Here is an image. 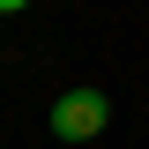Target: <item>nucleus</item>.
<instances>
[{"instance_id": "1", "label": "nucleus", "mask_w": 149, "mask_h": 149, "mask_svg": "<svg viewBox=\"0 0 149 149\" xmlns=\"http://www.w3.org/2000/svg\"><path fill=\"white\" fill-rule=\"evenodd\" d=\"M104 119H112V97L90 90V82H82V90H67V97L52 104V134H60V142H97V134H104Z\"/></svg>"}]
</instances>
